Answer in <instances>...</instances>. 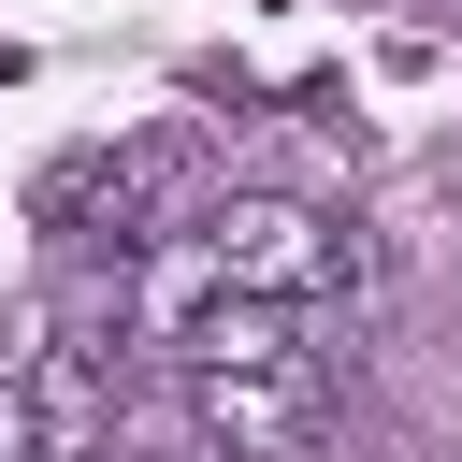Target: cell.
I'll use <instances>...</instances> for the list:
<instances>
[{
	"label": "cell",
	"mask_w": 462,
	"mask_h": 462,
	"mask_svg": "<svg viewBox=\"0 0 462 462\" xmlns=\"http://www.w3.org/2000/svg\"><path fill=\"white\" fill-rule=\"evenodd\" d=\"M188 245H202L217 289H245V303H332V289H361V231H332L318 202H274V188L202 202Z\"/></svg>",
	"instance_id": "7a4b0ae2"
},
{
	"label": "cell",
	"mask_w": 462,
	"mask_h": 462,
	"mask_svg": "<svg viewBox=\"0 0 462 462\" xmlns=\"http://www.w3.org/2000/svg\"><path fill=\"white\" fill-rule=\"evenodd\" d=\"M0 462H58V419H43V390L0 361Z\"/></svg>",
	"instance_id": "3957f363"
},
{
	"label": "cell",
	"mask_w": 462,
	"mask_h": 462,
	"mask_svg": "<svg viewBox=\"0 0 462 462\" xmlns=\"http://www.w3.org/2000/svg\"><path fill=\"white\" fill-rule=\"evenodd\" d=\"M173 419L202 462H318L332 448V361L274 346V361H173Z\"/></svg>",
	"instance_id": "6da1fadb"
}]
</instances>
